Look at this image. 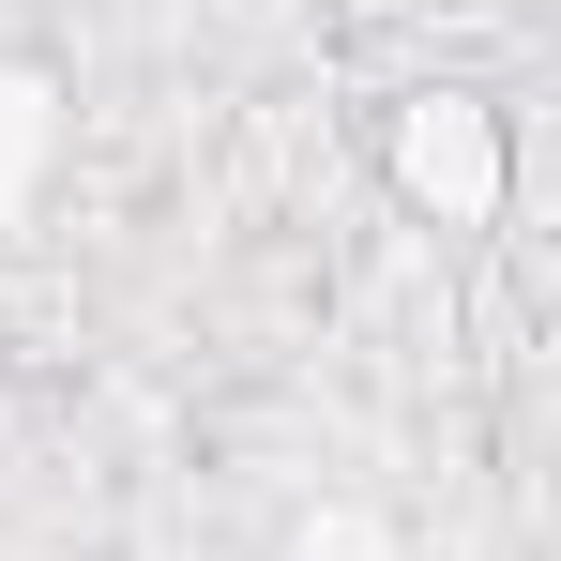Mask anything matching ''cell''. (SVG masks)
I'll use <instances>...</instances> for the list:
<instances>
[{
	"mask_svg": "<svg viewBox=\"0 0 561 561\" xmlns=\"http://www.w3.org/2000/svg\"><path fill=\"white\" fill-rule=\"evenodd\" d=\"M379 183L410 228H501L516 197V122L485 92H394L379 106Z\"/></svg>",
	"mask_w": 561,
	"mask_h": 561,
	"instance_id": "1",
	"label": "cell"
}]
</instances>
